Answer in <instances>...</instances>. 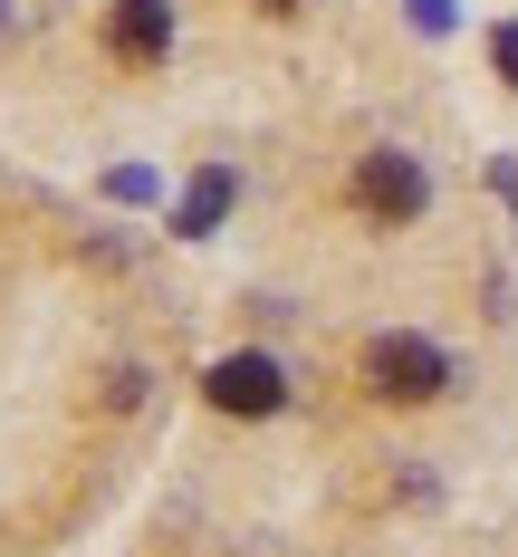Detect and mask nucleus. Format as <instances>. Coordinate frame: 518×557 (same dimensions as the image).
Instances as JSON below:
<instances>
[{"label":"nucleus","mask_w":518,"mask_h":557,"mask_svg":"<svg viewBox=\"0 0 518 557\" xmlns=\"http://www.w3.org/2000/svg\"><path fill=\"white\" fill-rule=\"evenodd\" d=\"M365 375H375V394H394V404H432V394L452 385V356H442L432 336L394 327V336H375V346H365Z\"/></svg>","instance_id":"1"},{"label":"nucleus","mask_w":518,"mask_h":557,"mask_svg":"<svg viewBox=\"0 0 518 557\" xmlns=\"http://www.w3.org/2000/svg\"><path fill=\"white\" fill-rule=\"evenodd\" d=\"M355 202H365L375 222H413V212L432 202V183H422V164H413V154H394V145H384V154H365V164H355Z\"/></svg>","instance_id":"2"},{"label":"nucleus","mask_w":518,"mask_h":557,"mask_svg":"<svg viewBox=\"0 0 518 557\" xmlns=\"http://www.w3.org/2000/svg\"><path fill=\"white\" fill-rule=\"evenodd\" d=\"M202 394H212L222 413H279L288 375H279V356H222V366L202 375Z\"/></svg>","instance_id":"3"},{"label":"nucleus","mask_w":518,"mask_h":557,"mask_svg":"<svg viewBox=\"0 0 518 557\" xmlns=\"http://www.w3.org/2000/svg\"><path fill=\"white\" fill-rule=\"evenodd\" d=\"M106 49L125 58V67H154V58L173 49V0H115L106 10Z\"/></svg>","instance_id":"4"},{"label":"nucleus","mask_w":518,"mask_h":557,"mask_svg":"<svg viewBox=\"0 0 518 557\" xmlns=\"http://www.w3.org/2000/svg\"><path fill=\"white\" fill-rule=\"evenodd\" d=\"M230 193H240V183H230L222 164H212V173H192V193H182L173 231H182V240H212V231H222V212H230Z\"/></svg>","instance_id":"5"},{"label":"nucleus","mask_w":518,"mask_h":557,"mask_svg":"<svg viewBox=\"0 0 518 557\" xmlns=\"http://www.w3.org/2000/svg\"><path fill=\"white\" fill-rule=\"evenodd\" d=\"M490 58H500V77L518 87V29H490Z\"/></svg>","instance_id":"6"},{"label":"nucleus","mask_w":518,"mask_h":557,"mask_svg":"<svg viewBox=\"0 0 518 557\" xmlns=\"http://www.w3.org/2000/svg\"><path fill=\"white\" fill-rule=\"evenodd\" d=\"M413 20L422 29H452V0H413Z\"/></svg>","instance_id":"7"},{"label":"nucleus","mask_w":518,"mask_h":557,"mask_svg":"<svg viewBox=\"0 0 518 557\" xmlns=\"http://www.w3.org/2000/svg\"><path fill=\"white\" fill-rule=\"evenodd\" d=\"M269 10H298V0H269Z\"/></svg>","instance_id":"8"}]
</instances>
